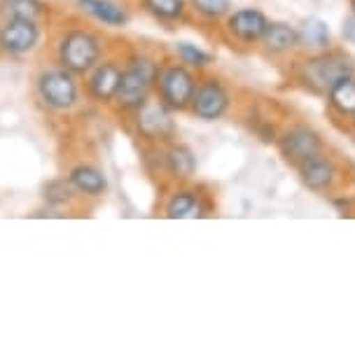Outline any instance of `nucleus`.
<instances>
[{
    "label": "nucleus",
    "mask_w": 355,
    "mask_h": 357,
    "mask_svg": "<svg viewBox=\"0 0 355 357\" xmlns=\"http://www.w3.org/2000/svg\"><path fill=\"white\" fill-rule=\"evenodd\" d=\"M105 52V40L98 36L96 31L82 29H68L61 33V38L56 40V63L61 68L75 73V75H86Z\"/></svg>",
    "instance_id": "obj_3"
},
{
    "label": "nucleus",
    "mask_w": 355,
    "mask_h": 357,
    "mask_svg": "<svg viewBox=\"0 0 355 357\" xmlns=\"http://www.w3.org/2000/svg\"><path fill=\"white\" fill-rule=\"evenodd\" d=\"M190 10L197 15L201 22H225V17L234 10L232 0H190Z\"/></svg>",
    "instance_id": "obj_23"
},
{
    "label": "nucleus",
    "mask_w": 355,
    "mask_h": 357,
    "mask_svg": "<svg viewBox=\"0 0 355 357\" xmlns=\"http://www.w3.org/2000/svg\"><path fill=\"white\" fill-rule=\"evenodd\" d=\"M348 124H351V129H353V133H355V117L351 119V122H348Z\"/></svg>",
    "instance_id": "obj_27"
},
{
    "label": "nucleus",
    "mask_w": 355,
    "mask_h": 357,
    "mask_svg": "<svg viewBox=\"0 0 355 357\" xmlns=\"http://www.w3.org/2000/svg\"><path fill=\"white\" fill-rule=\"evenodd\" d=\"M259 47L269 56H290V54L301 50L299 29L285 22H269Z\"/></svg>",
    "instance_id": "obj_15"
},
{
    "label": "nucleus",
    "mask_w": 355,
    "mask_h": 357,
    "mask_svg": "<svg viewBox=\"0 0 355 357\" xmlns=\"http://www.w3.org/2000/svg\"><path fill=\"white\" fill-rule=\"evenodd\" d=\"M75 8L105 29H124L131 22V12L117 0H75Z\"/></svg>",
    "instance_id": "obj_13"
},
{
    "label": "nucleus",
    "mask_w": 355,
    "mask_h": 357,
    "mask_svg": "<svg viewBox=\"0 0 355 357\" xmlns=\"http://www.w3.org/2000/svg\"><path fill=\"white\" fill-rule=\"evenodd\" d=\"M206 213L209 208L204 204V194H199L192 187H178L164 206V215L169 220H194L204 218Z\"/></svg>",
    "instance_id": "obj_16"
},
{
    "label": "nucleus",
    "mask_w": 355,
    "mask_h": 357,
    "mask_svg": "<svg viewBox=\"0 0 355 357\" xmlns=\"http://www.w3.org/2000/svg\"><path fill=\"white\" fill-rule=\"evenodd\" d=\"M173 52H176V59L180 63H185V66H190L192 70H206V68H211L213 66V54H209L206 50H201L199 45H194V43H178L176 47H173Z\"/></svg>",
    "instance_id": "obj_22"
},
{
    "label": "nucleus",
    "mask_w": 355,
    "mask_h": 357,
    "mask_svg": "<svg viewBox=\"0 0 355 357\" xmlns=\"http://www.w3.org/2000/svg\"><path fill=\"white\" fill-rule=\"evenodd\" d=\"M199 75L190 66L176 61H162L155 79V96L169 105L173 112H190L194 89H197Z\"/></svg>",
    "instance_id": "obj_5"
},
{
    "label": "nucleus",
    "mask_w": 355,
    "mask_h": 357,
    "mask_svg": "<svg viewBox=\"0 0 355 357\" xmlns=\"http://www.w3.org/2000/svg\"><path fill=\"white\" fill-rule=\"evenodd\" d=\"M159 61L150 54H131L124 61L122 84L117 89V96L112 100L117 112L133 114L145 100L155 96V79H157Z\"/></svg>",
    "instance_id": "obj_2"
},
{
    "label": "nucleus",
    "mask_w": 355,
    "mask_h": 357,
    "mask_svg": "<svg viewBox=\"0 0 355 357\" xmlns=\"http://www.w3.org/2000/svg\"><path fill=\"white\" fill-rule=\"evenodd\" d=\"M124 61L119 59H100L84 75V96L96 105H112L117 89L122 84Z\"/></svg>",
    "instance_id": "obj_9"
},
{
    "label": "nucleus",
    "mask_w": 355,
    "mask_h": 357,
    "mask_svg": "<svg viewBox=\"0 0 355 357\" xmlns=\"http://www.w3.org/2000/svg\"><path fill=\"white\" fill-rule=\"evenodd\" d=\"M341 33H344V40L348 45H355V15L351 12V17L344 22V29H341Z\"/></svg>",
    "instance_id": "obj_25"
},
{
    "label": "nucleus",
    "mask_w": 355,
    "mask_h": 357,
    "mask_svg": "<svg viewBox=\"0 0 355 357\" xmlns=\"http://www.w3.org/2000/svg\"><path fill=\"white\" fill-rule=\"evenodd\" d=\"M348 75H355V61L351 54H346V50H339V47L311 52L294 63L297 84L316 96H327V91Z\"/></svg>",
    "instance_id": "obj_1"
},
{
    "label": "nucleus",
    "mask_w": 355,
    "mask_h": 357,
    "mask_svg": "<svg viewBox=\"0 0 355 357\" xmlns=\"http://www.w3.org/2000/svg\"><path fill=\"white\" fill-rule=\"evenodd\" d=\"M68 183L73 185L80 197L100 199L108 194V178L100 168L91 164H77L68 171Z\"/></svg>",
    "instance_id": "obj_17"
},
{
    "label": "nucleus",
    "mask_w": 355,
    "mask_h": 357,
    "mask_svg": "<svg viewBox=\"0 0 355 357\" xmlns=\"http://www.w3.org/2000/svg\"><path fill=\"white\" fill-rule=\"evenodd\" d=\"M269 22L271 19L266 17L262 10L241 8V10H232L229 15L225 17L222 31L232 43L243 45V47H259Z\"/></svg>",
    "instance_id": "obj_10"
},
{
    "label": "nucleus",
    "mask_w": 355,
    "mask_h": 357,
    "mask_svg": "<svg viewBox=\"0 0 355 357\" xmlns=\"http://www.w3.org/2000/svg\"><path fill=\"white\" fill-rule=\"evenodd\" d=\"M0 24H3V22H0Z\"/></svg>",
    "instance_id": "obj_28"
},
{
    "label": "nucleus",
    "mask_w": 355,
    "mask_h": 357,
    "mask_svg": "<svg viewBox=\"0 0 355 357\" xmlns=\"http://www.w3.org/2000/svg\"><path fill=\"white\" fill-rule=\"evenodd\" d=\"M162 166L164 173L176 183H190L197 175V154L192 152V147L173 140L162 147Z\"/></svg>",
    "instance_id": "obj_14"
},
{
    "label": "nucleus",
    "mask_w": 355,
    "mask_h": 357,
    "mask_svg": "<svg viewBox=\"0 0 355 357\" xmlns=\"http://www.w3.org/2000/svg\"><path fill=\"white\" fill-rule=\"evenodd\" d=\"M299 38H301V47L304 50H311V52H320V50H327L332 47V36H330V29L323 19H304L299 26Z\"/></svg>",
    "instance_id": "obj_21"
},
{
    "label": "nucleus",
    "mask_w": 355,
    "mask_h": 357,
    "mask_svg": "<svg viewBox=\"0 0 355 357\" xmlns=\"http://www.w3.org/2000/svg\"><path fill=\"white\" fill-rule=\"evenodd\" d=\"M173 114L176 112L169 105H164L157 96H152L131 114L133 131L150 147H164L173 143L178 136V124Z\"/></svg>",
    "instance_id": "obj_6"
},
{
    "label": "nucleus",
    "mask_w": 355,
    "mask_h": 357,
    "mask_svg": "<svg viewBox=\"0 0 355 357\" xmlns=\"http://www.w3.org/2000/svg\"><path fill=\"white\" fill-rule=\"evenodd\" d=\"M348 5H351V12L355 15V0H348Z\"/></svg>",
    "instance_id": "obj_26"
},
{
    "label": "nucleus",
    "mask_w": 355,
    "mask_h": 357,
    "mask_svg": "<svg viewBox=\"0 0 355 357\" xmlns=\"http://www.w3.org/2000/svg\"><path fill=\"white\" fill-rule=\"evenodd\" d=\"M234 105V93L225 79L216 75L199 77L197 89H194L190 112L201 122H218L229 114Z\"/></svg>",
    "instance_id": "obj_7"
},
{
    "label": "nucleus",
    "mask_w": 355,
    "mask_h": 357,
    "mask_svg": "<svg viewBox=\"0 0 355 357\" xmlns=\"http://www.w3.org/2000/svg\"><path fill=\"white\" fill-rule=\"evenodd\" d=\"M297 173L301 185L313 194H332L344 180L341 166L327 152H320L316 157L306 159L304 164L297 166Z\"/></svg>",
    "instance_id": "obj_12"
},
{
    "label": "nucleus",
    "mask_w": 355,
    "mask_h": 357,
    "mask_svg": "<svg viewBox=\"0 0 355 357\" xmlns=\"http://www.w3.org/2000/svg\"><path fill=\"white\" fill-rule=\"evenodd\" d=\"M43 197L52 208H63L75 201L77 192L73 190V185L68 183V178H66V180H52V183H47Z\"/></svg>",
    "instance_id": "obj_24"
},
{
    "label": "nucleus",
    "mask_w": 355,
    "mask_h": 357,
    "mask_svg": "<svg viewBox=\"0 0 355 357\" xmlns=\"http://www.w3.org/2000/svg\"><path fill=\"white\" fill-rule=\"evenodd\" d=\"M325 100H327V107H330V112L334 117L351 122L355 117V75L339 79V82L327 91Z\"/></svg>",
    "instance_id": "obj_19"
},
{
    "label": "nucleus",
    "mask_w": 355,
    "mask_h": 357,
    "mask_svg": "<svg viewBox=\"0 0 355 357\" xmlns=\"http://www.w3.org/2000/svg\"><path fill=\"white\" fill-rule=\"evenodd\" d=\"M140 10L164 26H176L190 15V0H140Z\"/></svg>",
    "instance_id": "obj_18"
},
{
    "label": "nucleus",
    "mask_w": 355,
    "mask_h": 357,
    "mask_svg": "<svg viewBox=\"0 0 355 357\" xmlns=\"http://www.w3.org/2000/svg\"><path fill=\"white\" fill-rule=\"evenodd\" d=\"M36 96L45 110L63 114L77 107L82 86H80L75 73L54 66V68H45L36 77Z\"/></svg>",
    "instance_id": "obj_4"
},
{
    "label": "nucleus",
    "mask_w": 355,
    "mask_h": 357,
    "mask_svg": "<svg viewBox=\"0 0 355 357\" xmlns=\"http://www.w3.org/2000/svg\"><path fill=\"white\" fill-rule=\"evenodd\" d=\"M43 43V24L29 19H3L0 24V52L5 56H26Z\"/></svg>",
    "instance_id": "obj_11"
},
{
    "label": "nucleus",
    "mask_w": 355,
    "mask_h": 357,
    "mask_svg": "<svg viewBox=\"0 0 355 357\" xmlns=\"http://www.w3.org/2000/svg\"><path fill=\"white\" fill-rule=\"evenodd\" d=\"M276 147L280 152V157L287 166L297 168L304 164L306 159L316 157V154L325 152V140L323 136L309 124L294 122L290 126H285L283 131L276 133Z\"/></svg>",
    "instance_id": "obj_8"
},
{
    "label": "nucleus",
    "mask_w": 355,
    "mask_h": 357,
    "mask_svg": "<svg viewBox=\"0 0 355 357\" xmlns=\"http://www.w3.org/2000/svg\"><path fill=\"white\" fill-rule=\"evenodd\" d=\"M50 15V8L43 0H0V17L3 19H29L43 24Z\"/></svg>",
    "instance_id": "obj_20"
}]
</instances>
